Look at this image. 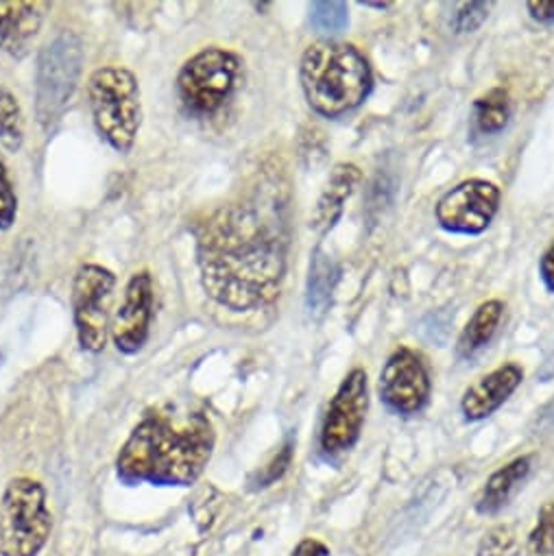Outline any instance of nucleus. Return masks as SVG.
<instances>
[{
    "mask_svg": "<svg viewBox=\"0 0 554 556\" xmlns=\"http://www.w3.org/2000/svg\"><path fill=\"white\" fill-rule=\"evenodd\" d=\"M197 262L201 287L216 304L236 313L270 304L287 270L280 216L257 201L221 207L199 231Z\"/></svg>",
    "mask_w": 554,
    "mask_h": 556,
    "instance_id": "nucleus-1",
    "label": "nucleus"
},
{
    "mask_svg": "<svg viewBox=\"0 0 554 556\" xmlns=\"http://www.w3.org/2000/svg\"><path fill=\"white\" fill-rule=\"evenodd\" d=\"M214 445L216 432L203 410L160 406L123 443L116 473L125 484L190 486L205 471Z\"/></svg>",
    "mask_w": 554,
    "mask_h": 556,
    "instance_id": "nucleus-2",
    "label": "nucleus"
},
{
    "mask_svg": "<svg viewBox=\"0 0 554 556\" xmlns=\"http://www.w3.org/2000/svg\"><path fill=\"white\" fill-rule=\"evenodd\" d=\"M300 77L309 105L328 118L356 110L374 88L372 68L358 49L330 40L306 49Z\"/></svg>",
    "mask_w": 554,
    "mask_h": 556,
    "instance_id": "nucleus-3",
    "label": "nucleus"
},
{
    "mask_svg": "<svg viewBox=\"0 0 554 556\" xmlns=\"http://www.w3.org/2000/svg\"><path fill=\"white\" fill-rule=\"evenodd\" d=\"M88 101L99 136L118 153H129L142 125L140 86L131 71L105 66L88 79Z\"/></svg>",
    "mask_w": 554,
    "mask_h": 556,
    "instance_id": "nucleus-4",
    "label": "nucleus"
},
{
    "mask_svg": "<svg viewBox=\"0 0 554 556\" xmlns=\"http://www.w3.org/2000/svg\"><path fill=\"white\" fill-rule=\"evenodd\" d=\"M53 532V513L40 480L18 476L0 500V556H40Z\"/></svg>",
    "mask_w": 554,
    "mask_h": 556,
    "instance_id": "nucleus-5",
    "label": "nucleus"
},
{
    "mask_svg": "<svg viewBox=\"0 0 554 556\" xmlns=\"http://www.w3.org/2000/svg\"><path fill=\"white\" fill-rule=\"evenodd\" d=\"M84 64V42L73 31H62L38 58L36 73V116L42 127H51L73 99Z\"/></svg>",
    "mask_w": 554,
    "mask_h": 556,
    "instance_id": "nucleus-6",
    "label": "nucleus"
},
{
    "mask_svg": "<svg viewBox=\"0 0 554 556\" xmlns=\"http://www.w3.org/2000/svg\"><path fill=\"white\" fill-rule=\"evenodd\" d=\"M240 62L223 49H203L192 55L177 75V94L184 108L197 116L216 114L236 92Z\"/></svg>",
    "mask_w": 554,
    "mask_h": 556,
    "instance_id": "nucleus-7",
    "label": "nucleus"
},
{
    "mask_svg": "<svg viewBox=\"0 0 554 556\" xmlns=\"http://www.w3.org/2000/svg\"><path fill=\"white\" fill-rule=\"evenodd\" d=\"M116 287V275L101 264H81L73 277V317L79 345L99 354L110 337V302Z\"/></svg>",
    "mask_w": 554,
    "mask_h": 556,
    "instance_id": "nucleus-8",
    "label": "nucleus"
},
{
    "mask_svg": "<svg viewBox=\"0 0 554 556\" xmlns=\"http://www.w3.org/2000/svg\"><path fill=\"white\" fill-rule=\"evenodd\" d=\"M367 408V374L363 369H354L335 393L322 426V450L328 456L343 454L356 445L365 426Z\"/></svg>",
    "mask_w": 554,
    "mask_h": 556,
    "instance_id": "nucleus-9",
    "label": "nucleus"
},
{
    "mask_svg": "<svg viewBox=\"0 0 554 556\" xmlns=\"http://www.w3.org/2000/svg\"><path fill=\"white\" fill-rule=\"evenodd\" d=\"M500 205V190L482 179L452 188L437 205V220L454 233H480L489 227Z\"/></svg>",
    "mask_w": 554,
    "mask_h": 556,
    "instance_id": "nucleus-10",
    "label": "nucleus"
},
{
    "mask_svg": "<svg viewBox=\"0 0 554 556\" xmlns=\"http://www.w3.org/2000/svg\"><path fill=\"white\" fill-rule=\"evenodd\" d=\"M382 402L398 415H417L430 400V376L406 348L393 352L380 376Z\"/></svg>",
    "mask_w": 554,
    "mask_h": 556,
    "instance_id": "nucleus-11",
    "label": "nucleus"
},
{
    "mask_svg": "<svg viewBox=\"0 0 554 556\" xmlns=\"http://www.w3.org/2000/svg\"><path fill=\"white\" fill-rule=\"evenodd\" d=\"M153 321V277L149 270H138L125 287V298L116 311L110 334L118 352L138 354L151 332Z\"/></svg>",
    "mask_w": 554,
    "mask_h": 556,
    "instance_id": "nucleus-12",
    "label": "nucleus"
},
{
    "mask_svg": "<svg viewBox=\"0 0 554 556\" xmlns=\"http://www.w3.org/2000/svg\"><path fill=\"white\" fill-rule=\"evenodd\" d=\"M47 8V3L32 0H0V49L23 60L40 34Z\"/></svg>",
    "mask_w": 554,
    "mask_h": 556,
    "instance_id": "nucleus-13",
    "label": "nucleus"
},
{
    "mask_svg": "<svg viewBox=\"0 0 554 556\" xmlns=\"http://www.w3.org/2000/svg\"><path fill=\"white\" fill-rule=\"evenodd\" d=\"M524 374L517 365H504L487 376H482L478 382H474L461 402V410L467 421H480L493 415L521 384Z\"/></svg>",
    "mask_w": 554,
    "mask_h": 556,
    "instance_id": "nucleus-14",
    "label": "nucleus"
},
{
    "mask_svg": "<svg viewBox=\"0 0 554 556\" xmlns=\"http://www.w3.org/2000/svg\"><path fill=\"white\" fill-rule=\"evenodd\" d=\"M358 181H361V170L354 164H337L335 166V170L330 175V181H328V186H326L324 194L319 197L317 207L313 212V223L311 225H313L315 231L326 233L337 225V220L343 214V205L352 197Z\"/></svg>",
    "mask_w": 554,
    "mask_h": 556,
    "instance_id": "nucleus-15",
    "label": "nucleus"
},
{
    "mask_svg": "<svg viewBox=\"0 0 554 556\" xmlns=\"http://www.w3.org/2000/svg\"><path fill=\"white\" fill-rule=\"evenodd\" d=\"M528 473H530V456L515 458L506 467L498 469L487 480V484L480 493V500L476 504L478 513L480 515H493L500 508H504L508 504V500L513 497V493L519 489V484L526 480Z\"/></svg>",
    "mask_w": 554,
    "mask_h": 556,
    "instance_id": "nucleus-16",
    "label": "nucleus"
},
{
    "mask_svg": "<svg viewBox=\"0 0 554 556\" xmlns=\"http://www.w3.org/2000/svg\"><path fill=\"white\" fill-rule=\"evenodd\" d=\"M502 313H504V306L498 300L487 302L476 311V315L469 319V324L465 326V330L461 332L458 343H456V352L461 358L474 356L493 339V334L500 326Z\"/></svg>",
    "mask_w": 554,
    "mask_h": 556,
    "instance_id": "nucleus-17",
    "label": "nucleus"
},
{
    "mask_svg": "<svg viewBox=\"0 0 554 556\" xmlns=\"http://www.w3.org/2000/svg\"><path fill=\"white\" fill-rule=\"evenodd\" d=\"M339 280V270L335 262L317 249L311 260V273H309V291H306V304L311 315L324 317L330 302H332V291Z\"/></svg>",
    "mask_w": 554,
    "mask_h": 556,
    "instance_id": "nucleus-18",
    "label": "nucleus"
},
{
    "mask_svg": "<svg viewBox=\"0 0 554 556\" xmlns=\"http://www.w3.org/2000/svg\"><path fill=\"white\" fill-rule=\"evenodd\" d=\"M25 142V116L14 92L0 88V147L18 153Z\"/></svg>",
    "mask_w": 554,
    "mask_h": 556,
    "instance_id": "nucleus-19",
    "label": "nucleus"
},
{
    "mask_svg": "<svg viewBox=\"0 0 554 556\" xmlns=\"http://www.w3.org/2000/svg\"><path fill=\"white\" fill-rule=\"evenodd\" d=\"M508 116H511L508 94L502 88L487 92L474 103V125L480 134L491 136L502 131L508 123Z\"/></svg>",
    "mask_w": 554,
    "mask_h": 556,
    "instance_id": "nucleus-20",
    "label": "nucleus"
},
{
    "mask_svg": "<svg viewBox=\"0 0 554 556\" xmlns=\"http://www.w3.org/2000/svg\"><path fill=\"white\" fill-rule=\"evenodd\" d=\"M526 556H554V502L539 508L537 523L526 541Z\"/></svg>",
    "mask_w": 554,
    "mask_h": 556,
    "instance_id": "nucleus-21",
    "label": "nucleus"
},
{
    "mask_svg": "<svg viewBox=\"0 0 554 556\" xmlns=\"http://www.w3.org/2000/svg\"><path fill=\"white\" fill-rule=\"evenodd\" d=\"M519 552V536L513 526L500 523L484 532L478 543L476 556H517Z\"/></svg>",
    "mask_w": 554,
    "mask_h": 556,
    "instance_id": "nucleus-22",
    "label": "nucleus"
},
{
    "mask_svg": "<svg viewBox=\"0 0 554 556\" xmlns=\"http://www.w3.org/2000/svg\"><path fill=\"white\" fill-rule=\"evenodd\" d=\"M311 23L319 34H341L348 27L345 3H315L311 8Z\"/></svg>",
    "mask_w": 554,
    "mask_h": 556,
    "instance_id": "nucleus-23",
    "label": "nucleus"
},
{
    "mask_svg": "<svg viewBox=\"0 0 554 556\" xmlns=\"http://www.w3.org/2000/svg\"><path fill=\"white\" fill-rule=\"evenodd\" d=\"M18 216V197L8 170V164L0 160V231L10 229Z\"/></svg>",
    "mask_w": 554,
    "mask_h": 556,
    "instance_id": "nucleus-24",
    "label": "nucleus"
},
{
    "mask_svg": "<svg viewBox=\"0 0 554 556\" xmlns=\"http://www.w3.org/2000/svg\"><path fill=\"white\" fill-rule=\"evenodd\" d=\"M489 16V5L487 3H463L456 8L454 14V29L458 34L476 31Z\"/></svg>",
    "mask_w": 554,
    "mask_h": 556,
    "instance_id": "nucleus-25",
    "label": "nucleus"
},
{
    "mask_svg": "<svg viewBox=\"0 0 554 556\" xmlns=\"http://www.w3.org/2000/svg\"><path fill=\"white\" fill-rule=\"evenodd\" d=\"M291 458H293V443H287L285 447H282V452L277 454L270 463H268V467H264L262 469V473L257 476V486H268V484H273L277 478H282L285 476V471L289 469V465H291Z\"/></svg>",
    "mask_w": 554,
    "mask_h": 556,
    "instance_id": "nucleus-26",
    "label": "nucleus"
},
{
    "mask_svg": "<svg viewBox=\"0 0 554 556\" xmlns=\"http://www.w3.org/2000/svg\"><path fill=\"white\" fill-rule=\"evenodd\" d=\"M289 556H330V549L324 541L309 536V539H302Z\"/></svg>",
    "mask_w": 554,
    "mask_h": 556,
    "instance_id": "nucleus-27",
    "label": "nucleus"
},
{
    "mask_svg": "<svg viewBox=\"0 0 554 556\" xmlns=\"http://www.w3.org/2000/svg\"><path fill=\"white\" fill-rule=\"evenodd\" d=\"M539 268H541V280H543V285L547 287V291L554 293V242H552L550 249L543 253Z\"/></svg>",
    "mask_w": 554,
    "mask_h": 556,
    "instance_id": "nucleus-28",
    "label": "nucleus"
},
{
    "mask_svg": "<svg viewBox=\"0 0 554 556\" xmlns=\"http://www.w3.org/2000/svg\"><path fill=\"white\" fill-rule=\"evenodd\" d=\"M526 8L530 12V16L539 23H552L554 21V0H550V3H543V0H541V3H528Z\"/></svg>",
    "mask_w": 554,
    "mask_h": 556,
    "instance_id": "nucleus-29",
    "label": "nucleus"
},
{
    "mask_svg": "<svg viewBox=\"0 0 554 556\" xmlns=\"http://www.w3.org/2000/svg\"><path fill=\"white\" fill-rule=\"evenodd\" d=\"M367 8H376V10H387L389 3H365Z\"/></svg>",
    "mask_w": 554,
    "mask_h": 556,
    "instance_id": "nucleus-30",
    "label": "nucleus"
}]
</instances>
